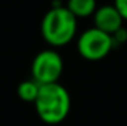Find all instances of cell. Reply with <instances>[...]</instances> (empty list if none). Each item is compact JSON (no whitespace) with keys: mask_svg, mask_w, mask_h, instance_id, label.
<instances>
[{"mask_svg":"<svg viewBox=\"0 0 127 126\" xmlns=\"http://www.w3.org/2000/svg\"><path fill=\"white\" fill-rule=\"evenodd\" d=\"M65 7L78 19V18L93 16L97 8V3L96 0H68Z\"/></svg>","mask_w":127,"mask_h":126,"instance_id":"obj_6","label":"cell"},{"mask_svg":"<svg viewBox=\"0 0 127 126\" xmlns=\"http://www.w3.org/2000/svg\"><path fill=\"white\" fill-rule=\"evenodd\" d=\"M93 27L101 30L107 34L112 35L119 29L123 27V18L119 14V11L115 8L114 4H104L101 7H97L93 14Z\"/></svg>","mask_w":127,"mask_h":126,"instance_id":"obj_5","label":"cell"},{"mask_svg":"<svg viewBox=\"0 0 127 126\" xmlns=\"http://www.w3.org/2000/svg\"><path fill=\"white\" fill-rule=\"evenodd\" d=\"M39 88H41V84H38L34 79H27V80H23L18 85L16 94L23 102H30V103L32 102L34 103L38 96Z\"/></svg>","mask_w":127,"mask_h":126,"instance_id":"obj_7","label":"cell"},{"mask_svg":"<svg viewBox=\"0 0 127 126\" xmlns=\"http://www.w3.org/2000/svg\"><path fill=\"white\" fill-rule=\"evenodd\" d=\"M38 118L47 125L61 124L70 111V95L60 83L41 85L34 102Z\"/></svg>","mask_w":127,"mask_h":126,"instance_id":"obj_1","label":"cell"},{"mask_svg":"<svg viewBox=\"0 0 127 126\" xmlns=\"http://www.w3.org/2000/svg\"><path fill=\"white\" fill-rule=\"evenodd\" d=\"M114 49V42L110 34L96 27H91L77 40L78 54L88 61H99L110 54Z\"/></svg>","mask_w":127,"mask_h":126,"instance_id":"obj_3","label":"cell"},{"mask_svg":"<svg viewBox=\"0 0 127 126\" xmlns=\"http://www.w3.org/2000/svg\"><path fill=\"white\" fill-rule=\"evenodd\" d=\"M77 33V18L66 7H51L43 15L41 22V34L53 47L70 43Z\"/></svg>","mask_w":127,"mask_h":126,"instance_id":"obj_2","label":"cell"},{"mask_svg":"<svg viewBox=\"0 0 127 126\" xmlns=\"http://www.w3.org/2000/svg\"><path fill=\"white\" fill-rule=\"evenodd\" d=\"M114 5L122 15L123 20H127V0H114Z\"/></svg>","mask_w":127,"mask_h":126,"instance_id":"obj_9","label":"cell"},{"mask_svg":"<svg viewBox=\"0 0 127 126\" xmlns=\"http://www.w3.org/2000/svg\"><path fill=\"white\" fill-rule=\"evenodd\" d=\"M111 38H112V42H114V47L119 46V45H123L125 42L127 41V30L125 27L119 29L116 33H114L112 35H111Z\"/></svg>","mask_w":127,"mask_h":126,"instance_id":"obj_8","label":"cell"},{"mask_svg":"<svg viewBox=\"0 0 127 126\" xmlns=\"http://www.w3.org/2000/svg\"><path fill=\"white\" fill-rule=\"evenodd\" d=\"M64 72V61L58 52L46 49L39 52L31 62V79L41 85L58 83Z\"/></svg>","mask_w":127,"mask_h":126,"instance_id":"obj_4","label":"cell"}]
</instances>
